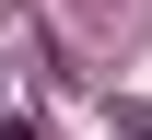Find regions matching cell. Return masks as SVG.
I'll return each instance as SVG.
<instances>
[{"instance_id":"6da1fadb","label":"cell","mask_w":152,"mask_h":140,"mask_svg":"<svg viewBox=\"0 0 152 140\" xmlns=\"http://www.w3.org/2000/svg\"><path fill=\"white\" fill-rule=\"evenodd\" d=\"M0 140H47V128H35V117H0Z\"/></svg>"}]
</instances>
